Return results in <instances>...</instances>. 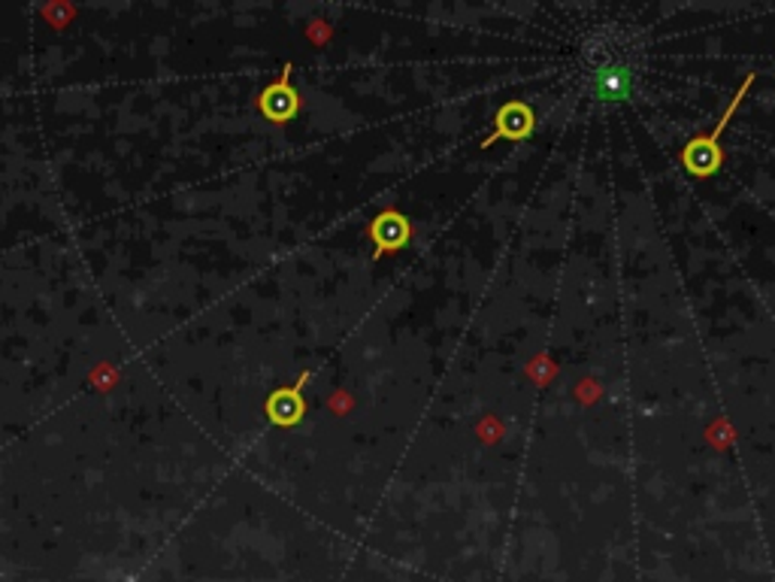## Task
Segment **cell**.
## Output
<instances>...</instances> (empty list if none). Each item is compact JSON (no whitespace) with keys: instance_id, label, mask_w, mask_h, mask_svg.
<instances>
[{"instance_id":"cell-1","label":"cell","mask_w":775,"mask_h":582,"mask_svg":"<svg viewBox=\"0 0 775 582\" xmlns=\"http://www.w3.org/2000/svg\"><path fill=\"white\" fill-rule=\"evenodd\" d=\"M751 83H754V73H748L746 83L739 86V91H736L734 100H730V107L724 110L721 122L715 125V131H709L703 137H693V140L682 149V164H685V171L691 173V176H712V173L721 171V131L727 128V122L734 119V113L739 110V103H742V98L748 95Z\"/></svg>"},{"instance_id":"cell-2","label":"cell","mask_w":775,"mask_h":582,"mask_svg":"<svg viewBox=\"0 0 775 582\" xmlns=\"http://www.w3.org/2000/svg\"><path fill=\"white\" fill-rule=\"evenodd\" d=\"M536 115L530 110V103L512 100L507 107H500L493 115V131L482 140V149H491L497 140H527L534 134Z\"/></svg>"},{"instance_id":"cell-3","label":"cell","mask_w":775,"mask_h":582,"mask_svg":"<svg viewBox=\"0 0 775 582\" xmlns=\"http://www.w3.org/2000/svg\"><path fill=\"white\" fill-rule=\"evenodd\" d=\"M370 240H373V261H379L385 252H400L412 240V225L400 210H382L373 225H370Z\"/></svg>"},{"instance_id":"cell-4","label":"cell","mask_w":775,"mask_h":582,"mask_svg":"<svg viewBox=\"0 0 775 582\" xmlns=\"http://www.w3.org/2000/svg\"><path fill=\"white\" fill-rule=\"evenodd\" d=\"M307 380H310V373H303V376L297 380V385H285V388H276V392L270 395L267 404H264V412H267V419L273 425L291 428L303 419V412H307L303 385H307Z\"/></svg>"},{"instance_id":"cell-5","label":"cell","mask_w":775,"mask_h":582,"mask_svg":"<svg viewBox=\"0 0 775 582\" xmlns=\"http://www.w3.org/2000/svg\"><path fill=\"white\" fill-rule=\"evenodd\" d=\"M261 113L267 115L270 122L283 125L288 119H295L297 110H300V98H297L295 86H291V64H285L283 76L279 83H273L261 91Z\"/></svg>"},{"instance_id":"cell-6","label":"cell","mask_w":775,"mask_h":582,"mask_svg":"<svg viewBox=\"0 0 775 582\" xmlns=\"http://www.w3.org/2000/svg\"><path fill=\"white\" fill-rule=\"evenodd\" d=\"M627 88H630V73L624 67H612V71H603L597 76V95L603 100L624 98Z\"/></svg>"}]
</instances>
